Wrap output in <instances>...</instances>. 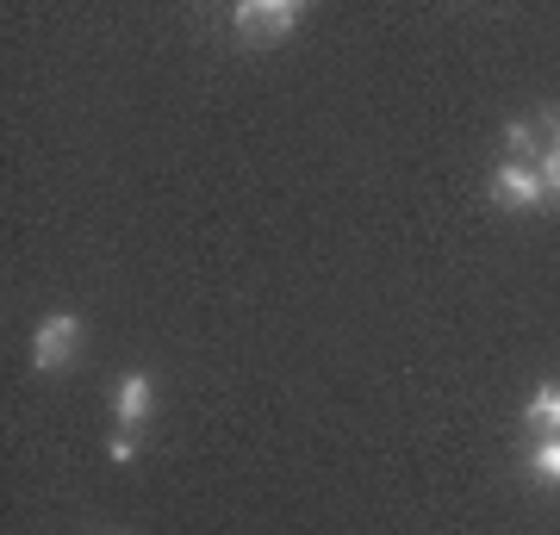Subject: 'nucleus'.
I'll use <instances>...</instances> for the list:
<instances>
[{
  "label": "nucleus",
  "mask_w": 560,
  "mask_h": 535,
  "mask_svg": "<svg viewBox=\"0 0 560 535\" xmlns=\"http://www.w3.org/2000/svg\"><path fill=\"white\" fill-rule=\"evenodd\" d=\"M231 20H237L243 38H256V44H280L293 25L305 20V7L300 0H237L231 7Z\"/></svg>",
  "instance_id": "obj_1"
},
{
  "label": "nucleus",
  "mask_w": 560,
  "mask_h": 535,
  "mask_svg": "<svg viewBox=\"0 0 560 535\" xmlns=\"http://www.w3.org/2000/svg\"><path fill=\"white\" fill-rule=\"evenodd\" d=\"M523 423L541 430V437H560V380H541L536 398H529V411H523Z\"/></svg>",
  "instance_id": "obj_5"
},
{
  "label": "nucleus",
  "mask_w": 560,
  "mask_h": 535,
  "mask_svg": "<svg viewBox=\"0 0 560 535\" xmlns=\"http://www.w3.org/2000/svg\"><path fill=\"white\" fill-rule=\"evenodd\" d=\"M75 342H81V317L75 312H50L38 330H32V368H38V374H57L62 361L75 356Z\"/></svg>",
  "instance_id": "obj_2"
},
{
  "label": "nucleus",
  "mask_w": 560,
  "mask_h": 535,
  "mask_svg": "<svg viewBox=\"0 0 560 535\" xmlns=\"http://www.w3.org/2000/svg\"><path fill=\"white\" fill-rule=\"evenodd\" d=\"M504 143L523 156V150H536V131H529V125H511V131H504Z\"/></svg>",
  "instance_id": "obj_8"
},
{
  "label": "nucleus",
  "mask_w": 560,
  "mask_h": 535,
  "mask_svg": "<svg viewBox=\"0 0 560 535\" xmlns=\"http://www.w3.org/2000/svg\"><path fill=\"white\" fill-rule=\"evenodd\" d=\"M106 455L125 467V461H138V442H131V437H113V442H106Z\"/></svg>",
  "instance_id": "obj_9"
},
{
  "label": "nucleus",
  "mask_w": 560,
  "mask_h": 535,
  "mask_svg": "<svg viewBox=\"0 0 560 535\" xmlns=\"http://www.w3.org/2000/svg\"><path fill=\"white\" fill-rule=\"evenodd\" d=\"M541 187H548V194H560V143L541 156Z\"/></svg>",
  "instance_id": "obj_7"
},
{
  "label": "nucleus",
  "mask_w": 560,
  "mask_h": 535,
  "mask_svg": "<svg viewBox=\"0 0 560 535\" xmlns=\"http://www.w3.org/2000/svg\"><path fill=\"white\" fill-rule=\"evenodd\" d=\"M529 474L548 479V486H560V437H541L536 449H529Z\"/></svg>",
  "instance_id": "obj_6"
},
{
  "label": "nucleus",
  "mask_w": 560,
  "mask_h": 535,
  "mask_svg": "<svg viewBox=\"0 0 560 535\" xmlns=\"http://www.w3.org/2000/svg\"><path fill=\"white\" fill-rule=\"evenodd\" d=\"M150 405H156V386H150V374H143V368H131V374L119 380V393H113V411H119L125 430H138L143 417H150Z\"/></svg>",
  "instance_id": "obj_4"
},
{
  "label": "nucleus",
  "mask_w": 560,
  "mask_h": 535,
  "mask_svg": "<svg viewBox=\"0 0 560 535\" xmlns=\"http://www.w3.org/2000/svg\"><path fill=\"white\" fill-rule=\"evenodd\" d=\"M492 199H499V206H511V212H529V206H541V199H548V187H541V168H523V162H504V168H492Z\"/></svg>",
  "instance_id": "obj_3"
}]
</instances>
